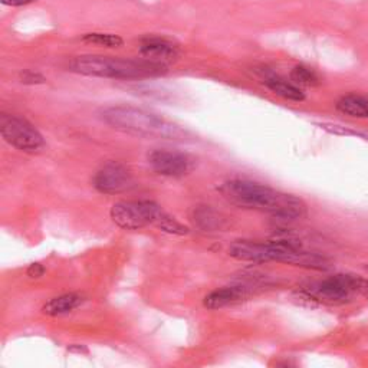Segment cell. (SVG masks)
Listing matches in <instances>:
<instances>
[{"label": "cell", "instance_id": "cell-1", "mask_svg": "<svg viewBox=\"0 0 368 368\" xmlns=\"http://www.w3.org/2000/svg\"><path fill=\"white\" fill-rule=\"evenodd\" d=\"M220 193L237 208L266 212L281 220H295L306 214V205L300 197L249 180L226 181L220 186Z\"/></svg>", "mask_w": 368, "mask_h": 368}, {"label": "cell", "instance_id": "cell-2", "mask_svg": "<svg viewBox=\"0 0 368 368\" xmlns=\"http://www.w3.org/2000/svg\"><path fill=\"white\" fill-rule=\"evenodd\" d=\"M101 118L118 131L144 138L184 141L189 137L187 131L180 125L136 107L120 105L105 108Z\"/></svg>", "mask_w": 368, "mask_h": 368}, {"label": "cell", "instance_id": "cell-3", "mask_svg": "<svg viewBox=\"0 0 368 368\" xmlns=\"http://www.w3.org/2000/svg\"><path fill=\"white\" fill-rule=\"evenodd\" d=\"M69 71L89 77L113 80H138L158 77L167 72V65L150 59H120L113 57H78L68 65Z\"/></svg>", "mask_w": 368, "mask_h": 368}, {"label": "cell", "instance_id": "cell-4", "mask_svg": "<svg viewBox=\"0 0 368 368\" xmlns=\"http://www.w3.org/2000/svg\"><path fill=\"white\" fill-rule=\"evenodd\" d=\"M113 222L125 230H138L147 226H156L158 230L169 234L184 236L189 229L180 223L176 217L169 214L156 201L133 200L118 201L109 212Z\"/></svg>", "mask_w": 368, "mask_h": 368}, {"label": "cell", "instance_id": "cell-5", "mask_svg": "<svg viewBox=\"0 0 368 368\" xmlns=\"http://www.w3.org/2000/svg\"><path fill=\"white\" fill-rule=\"evenodd\" d=\"M0 133L8 144L19 151L36 154L45 149L42 134L29 121L21 117L10 114L0 116Z\"/></svg>", "mask_w": 368, "mask_h": 368}, {"label": "cell", "instance_id": "cell-6", "mask_svg": "<svg viewBox=\"0 0 368 368\" xmlns=\"http://www.w3.org/2000/svg\"><path fill=\"white\" fill-rule=\"evenodd\" d=\"M306 298L322 304L338 305L345 304L353 298L354 275H335L328 279L311 284L304 288Z\"/></svg>", "mask_w": 368, "mask_h": 368}, {"label": "cell", "instance_id": "cell-7", "mask_svg": "<svg viewBox=\"0 0 368 368\" xmlns=\"http://www.w3.org/2000/svg\"><path fill=\"white\" fill-rule=\"evenodd\" d=\"M92 186L102 194H120L134 187V177L124 164L109 161L95 173Z\"/></svg>", "mask_w": 368, "mask_h": 368}, {"label": "cell", "instance_id": "cell-8", "mask_svg": "<svg viewBox=\"0 0 368 368\" xmlns=\"http://www.w3.org/2000/svg\"><path fill=\"white\" fill-rule=\"evenodd\" d=\"M149 163L156 173L165 177H183L189 174L194 167L192 157L169 150L153 151L149 156Z\"/></svg>", "mask_w": 368, "mask_h": 368}, {"label": "cell", "instance_id": "cell-9", "mask_svg": "<svg viewBox=\"0 0 368 368\" xmlns=\"http://www.w3.org/2000/svg\"><path fill=\"white\" fill-rule=\"evenodd\" d=\"M250 293L249 286L246 285H236V286H225L210 292L209 295L205 297V306L208 309H222L225 306L237 304L245 301Z\"/></svg>", "mask_w": 368, "mask_h": 368}, {"label": "cell", "instance_id": "cell-10", "mask_svg": "<svg viewBox=\"0 0 368 368\" xmlns=\"http://www.w3.org/2000/svg\"><path fill=\"white\" fill-rule=\"evenodd\" d=\"M140 53L145 59L164 64V61L177 57L178 48L164 38H145L141 41Z\"/></svg>", "mask_w": 368, "mask_h": 368}, {"label": "cell", "instance_id": "cell-11", "mask_svg": "<svg viewBox=\"0 0 368 368\" xmlns=\"http://www.w3.org/2000/svg\"><path fill=\"white\" fill-rule=\"evenodd\" d=\"M84 304V297L80 293H64V295L49 300L44 306L42 312L48 317H59L72 312Z\"/></svg>", "mask_w": 368, "mask_h": 368}, {"label": "cell", "instance_id": "cell-12", "mask_svg": "<svg viewBox=\"0 0 368 368\" xmlns=\"http://www.w3.org/2000/svg\"><path fill=\"white\" fill-rule=\"evenodd\" d=\"M264 84L273 92V94H276L284 100L293 101V102H301L305 100V94L300 89V86L276 75H266L264 78Z\"/></svg>", "mask_w": 368, "mask_h": 368}, {"label": "cell", "instance_id": "cell-13", "mask_svg": "<svg viewBox=\"0 0 368 368\" xmlns=\"http://www.w3.org/2000/svg\"><path fill=\"white\" fill-rule=\"evenodd\" d=\"M192 219L194 225L203 232H216L225 225V219L210 206H197L193 210Z\"/></svg>", "mask_w": 368, "mask_h": 368}, {"label": "cell", "instance_id": "cell-14", "mask_svg": "<svg viewBox=\"0 0 368 368\" xmlns=\"http://www.w3.org/2000/svg\"><path fill=\"white\" fill-rule=\"evenodd\" d=\"M337 109L348 117L368 118V100L360 95H345L338 100Z\"/></svg>", "mask_w": 368, "mask_h": 368}, {"label": "cell", "instance_id": "cell-15", "mask_svg": "<svg viewBox=\"0 0 368 368\" xmlns=\"http://www.w3.org/2000/svg\"><path fill=\"white\" fill-rule=\"evenodd\" d=\"M291 80L295 85H304V86H317L321 82L318 73L305 65H297L293 68L291 71Z\"/></svg>", "mask_w": 368, "mask_h": 368}, {"label": "cell", "instance_id": "cell-16", "mask_svg": "<svg viewBox=\"0 0 368 368\" xmlns=\"http://www.w3.org/2000/svg\"><path fill=\"white\" fill-rule=\"evenodd\" d=\"M84 42L91 45H98L102 48H120L122 46L124 41L117 35L111 33H86L82 38Z\"/></svg>", "mask_w": 368, "mask_h": 368}, {"label": "cell", "instance_id": "cell-17", "mask_svg": "<svg viewBox=\"0 0 368 368\" xmlns=\"http://www.w3.org/2000/svg\"><path fill=\"white\" fill-rule=\"evenodd\" d=\"M21 81L24 84H30V85H35V84H44L46 80L44 75H41L39 72H33V71H24L21 73Z\"/></svg>", "mask_w": 368, "mask_h": 368}, {"label": "cell", "instance_id": "cell-18", "mask_svg": "<svg viewBox=\"0 0 368 368\" xmlns=\"http://www.w3.org/2000/svg\"><path fill=\"white\" fill-rule=\"evenodd\" d=\"M354 291L356 293H360L361 297L368 300V279H364L361 276L354 275Z\"/></svg>", "mask_w": 368, "mask_h": 368}, {"label": "cell", "instance_id": "cell-19", "mask_svg": "<svg viewBox=\"0 0 368 368\" xmlns=\"http://www.w3.org/2000/svg\"><path fill=\"white\" fill-rule=\"evenodd\" d=\"M45 268L41 264H32L28 269H26V275L32 279H38L41 276L45 275Z\"/></svg>", "mask_w": 368, "mask_h": 368}, {"label": "cell", "instance_id": "cell-20", "mask_svg": "<svg viewBox=\"0 0 368 368\" xmlns=\"http://www.w3.org/2000/svg\"><path fill=\"white\" fill-rule=\"evenodd\" d=\"M33 2H36V0H2V3L8 6H24Z\"/></svg>", "mask_w": 368, "mask_h": 368}]
</instances>
